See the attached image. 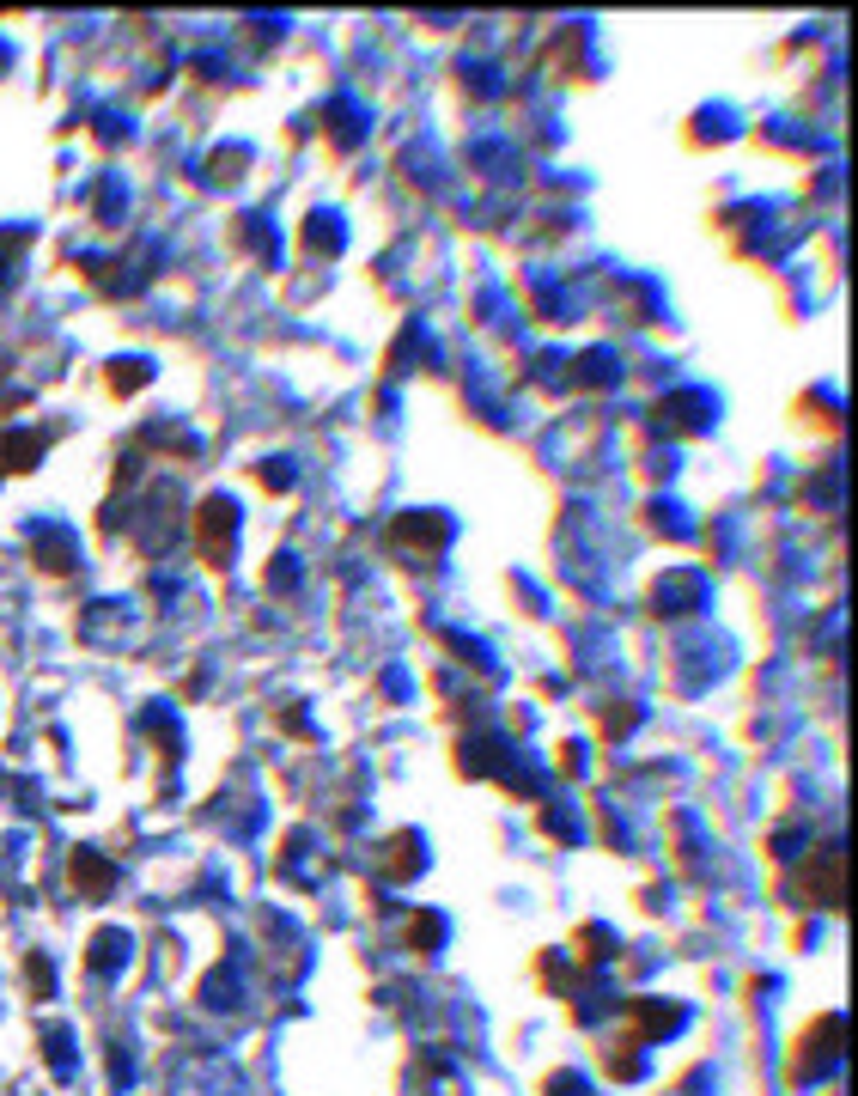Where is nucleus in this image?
<instances>
[{"instance_id": "nucleus-2", "label": "nucleus", "mask_w": 858, "mask_h": 1096, "mask_svg": "<svg viewBox=\"0 0 858 1096\" xmlns=\"http://www.w3.org/2000/svg\"><path fill=\"white\" fill-rule=\"evenodd\" d=\"M73 877H79V890H103V884H110V871H98V865H92L86 853L73 859Z\"/></svg>"}, {"instance_id": "nucleus-3", "label": "nucleus", "mask_w": 858, "mask_h": 1096, "mask_svg": "<svg viewBox=\"0 0 858 1096\" xmlns=\"http://www.w3.org/2000/svg\"><path fill=\"white\" fill-rule=\"evenodd\" d=\"M140 384V372H135V360H122V372H110V390H116V396H128V390H135Z\"/></svg>"}, {"instance_id": "nucleus-1", "label": "nucleus", "mask_w": 858, "mask_h": 1096, "mask_svg": "<svg viewBox=\"0 0 858 1096\" xmlns=\"http://www.w3.org/2000/svg\"><path fill=\"white\" fill-rule=\"evenodd\" d=\"M195 543H202L207 567H226V543H232V506L226 500H207L202 518H195Z\"/></svg>"}]
</instances>
